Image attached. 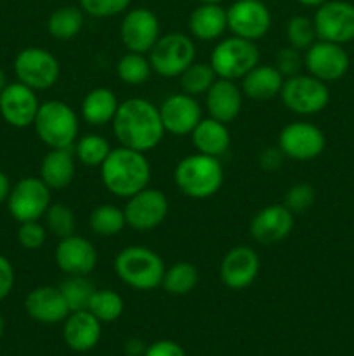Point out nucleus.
I'll return each mask as SVG.
<instances>
[{
	"label": "nucleus",
	"mask_w": 354,
	"mask_h": 356,
	"mask_svg": "<svg viewBox=\"0 0 354 356\" xmlns=\"http://www.w3.org/2000/svg\"><path fill=\"white\" fill-rule=\"evenodd\" d=\"M111 127L120 146L141 153L155 149L167 134L158 106L144 97L121 101Z\"/></svg>",
	"instance_id": "nucleus-1"
},
{
	"label": "nucleus",
	"mask_w": 354,
	"mask_h": 356,
	"mask_svg": "<svg viewBox=\"0 0 354 356\" xmlns=\"http://www.w3.org/2000/svg\"><path fill=\"white\" fill-rule=\"evenodd\" d=\"M103 186L113 197L130 198L132 195L149 186L151 181V165L146 153L118 146L110 152L103 165L99 167Z\"/></svg>",
	"instance_id": "nucleus-2"
},
{
	"label": "nucleus",
	"mask_w": 354,
	"mask_h": 356,
	"mask_svg": "<svg viewBox=\"0 0 354 356\" xmlns=\"http://www.w3.org/2000/svg\"><path fill=\"white\" fill-rule=\"evenodd\" d=\"M113 270L118 280L139 292L162 287L165 261L158 252L146 245H127L115 256Z\"/></svg>",
	"instance_id": "nucleus-3"
},
{
	"label": "nucleus",
	"mask_w": 354,
	"mask_h": 356,
	"mask_svg": "<svg viewBox=\"0 0 354 356\" xmlns=\"http://www.w3.org/2000/svg\"><path fill=\"white\" fill-rule=\"evenodd\" d=\"M177 190L194 200H207L219 193L224 183V169L215 156L193 153L184 156L174 169Z\"/></svg>",
	"instance_id": "nucleus-4"
},
{
	"label": "nucleus",
	"mask_w": 354,
	"mask_h": 356,
	"mask_svg": "<svg viewBox=\"0 0 354 356\" xmlns=\"http://www.w3.org/2000/svg\"><path fill=\"white\" fill-rule=\"evenodd\" d=\"M33 129L38 139L51 149L73 148L80 132L78 113L65 101L49 99L40 103Z\"/></svg>",
	"instance_id": "nucleus-5"
},
{
	"label": "nucleus",
	"mask_w": 354,
	"mask_h": 356,
	"mask_svg": "<svg viewBox=\"0 0 354 356\" xmlns=\"http://www.w3.org/2000/svg\"><path fill=\"white\" fill-rule=\"evenodd\" d=\"M210 66L219 79L242 80L252 68L260 63L257 42L245 40L231 35L214 45L210 54Z\"/></svg>",
	"instance_id": "nucleus-6"
},
{
	"label": "nucleus",
	"mask_w": 354,
	"mask_h": 356,
	"mask_svg": "<svg viewBox=\"0 0 354 356\" xmlns=\"http://www.w3.org/2000/svg\"><path fill=\"white\" fill-rule=\"evenodd\" d=\"M148 59L156 75L177 79L187 66L196 61V45L191 35L170 31L160 35L156 44L148 52Z\"/></svg>",
	"instance_id": "nucleus-7"
},
{
	"label": "nucleus",
	"mask_w": 354,
	"mask_h": 356,
	"mask_svg": "<svg viewBox=\"0 0 354 356\" xmlns=\"http://www.w3.org/2000/svg\"><path fill=\"white\" fill-rule=\"evenodd\" d=\"M288 111L302 117L321 113L330 103L328 83L309 73H298V75L285 79L281 92L278 96Z\"/></svg>",
	"instance_id": "nucleus-8"
},
{
	"label": "nucleus",
	"mask_w": 354,
	"mask_h": 356,
	"mask_svg": "<svg viewBox=\"0 0 354 356\" xmlns=\"http://www.w3.org/2000/svg\"><path fill=\"white\" fill-rule=\"evenodd\" d=\"M14 75L17 82L33 90H47L58 83L61 65L51 51L44 47L21 49L14 58Z\"/></svg>",
	"instance_id": "nucleus-9"
},
{
	"label": "nucleus",
	"mask_w": 354,
	"mask_h": 356,
	"mask_svg": "<svg viewBox=\"0 0 354 356\" xmlns=\"http://www.w3.org/2000/svg\"><path fill=\"white\" fill-rule=\"evenodd\" d=\"M6 204L17 222L40 221L52 204V190L40 177L26 176L12 184Z\"/></svg>",
	"instance_id": "nucleus-10"
},
{
	"label": "nucleus",
	"mask_w": 354,
	"mask_h": 356,
	"mask_svg": "<svg viewBox=\"0 0 354 356\" xmlns=\"http://www.w3.org/2000/svg\"><path fill=\"white\" fill-rule=\"evenodd\" d=\"M169 198L156 188H144L127 198L124 205L125 222L135 232H151L158 228L169 216Z\"/></svg>",
	"instance_id": "nucleus-11"
},
{
	"label": "nucleus",
	"mask_w": 354,
	"mask_h": 356,
	"mask_svg": "<svg viewBox=\"0 0 354 356\" xmlns=\"http://www.w3.org/2000/svg\"><path fill=\"white\" fill-rule=\"evenodd\" d=\"M325 132L311 122H292L285 125L278 136V148L285 159L297 162L318 159L325 152Z\"/></svg>",
	"instance_id": "nucleus-12"
},
{
	"label": "nucleus",
	"mask_w": 354,
	"mask_h": 356,
	"mask_svg": "<svg viewBox=\"0 0 354 356\" xmlns=\"http://www.w3.org/2000/svg\"><path fill=\"white\" fill-rule=\"evenodd\" d=\"M316 35L319 40L333 44H347L354 40V3L346 0H326L316 9Z\"/></svg>",
	"instance_id": "nucleus-13"
},
{
	"label": "nucleus",
	"mask_w": 354,
	"mask_h": 356,
	"mask_svg": "<svg viewBox=\"0 0 354 356\" xmlns=\"http://www.w3.org/2000/svg\"><path fill=\"white\" fill-rule=\"evenodd\" d=\"M226 14L228 30L235 37L250 42L266 37L273 21L264 0H236L229 9H226Z\"/></svg>",
	"instance_id": "nucleus-14"
},
{
	"label": "nucleus",
	"mask_w": 354,
	"mask_h": 356,
	"mask_svg": "<svg viewBox=\"0 0 354 356\" xmlns=\"http://www.w3.org/2000/svg\"><path fill=\"white\" fill-rule=\"evenodd\" d=\"M160 19L148 7H135L124 13L120 38L128 52L148 54L160 38Z\"/></svg>",
	"instance_id": "nucleus-15"
},
{
	"label": "nucleus",
	"mask_w": 354,
	"mask_h": 356,
	"mask_svg": "<svg viewBox=\"0 0 354 356\" xmlns=\"http://www.w3.org/2000/svg\"><path fill=\"white\" fill-rule=\"evenodd\" d=\"M351 59L344 45L326 40H316L304 51V68L309 75L323 82H337L347 73Z\"/></svg>",
	"instance_id": "nucleus-16"
},
{
	"label": "nucleus",
	"mask_w": 354,
	"mask_h": 356,
	"mask_svg": "<svg viewBox=\"0 0 354 356\" xmlns=\"http://www.w3.org/2000/svg\"><path fill=\"white\" fill-rule=\"evenodd\" d=\"M40 108L37 90L21 82H9L0 92V117L14 129L33 127Z\"/></svg>",
	"instance_id": "nucleus-17"
},
{
	"label": "nucleus",
	"mask_w": 354,
	"mask_h": 356,
	"mask_svg": "<svg viewBox=\"0 0 354 356\" xmlns=\"http://www.w3.org/2000/svg\"><path fill=\"white\" fill-rule=\"evenodd\" d=\"M259 271L260 257L257 250L246 245H236L222 257L219 277L229 291H245L257 280Z\"/></svg>",
	"instance_id": "nucleus-18"
},
{
	"label": "nucleus",
	"mask_w": 354,
	"mask_h": 356,
	"mask_svg": "<svg viewBox=\"0 0 354 356\" xmlns=\"http://www.w3.org/2000/svg\"><path fill=\"white\" fill-rule=\"evenodd\" d=\"M160 117L165 132L174 136H189L200 120L203 118V110L196 97L186 92L170 94L158 106Z\"/></svg>",
	"instance_id": "nucleus-19"
},
{
	"label": "nucleus",
	"mask_w": 354,
	"mask_h": 356,
	"mask_svg": "<svg viewBox=\"0 0 354 356\" xmlns=\"http://www.w3.org/2000/svg\"><path fill=\"white\" fill-rule=\"evenodd\" d=\"M54 259L61 273L89 277L97 266V250L89 238L73 233L59 240L54 250Z\"/></svg>",
	"instance_id": "nucleus-20"
},
{
	"label": "nucleus",
	"mask_w": 354,
	"mask_h": 356,
	"mask_svg": "<svg viewBox=\"0 0 354 356\" xmlns=\"http://www.w3.org/2000/svg\"><path fill=\"white\" fill-rule=\"evenodd\" d=\"M294 225V212L283 204H271L253 216L250 221V235L260 245H273L288 238Z\"/></svg>",
	"instance_id": "nucleus-21"
},
{
	"label": "nucleus",
	"mask_w": 354,
	"mask_h": 356,
	"mask_svg": "<svg viewBox=\"0 0 354 356\" xmlns=\"http://www.w3.org/2000/svg\"><path fill=\"white\" fill-rule=\"evenodd\" d=\"M24 312L31 320L44 325L65 322L66 316L69 315L65 296L61 294L59 287L52 285H40L28 292L24 299Z\"/></svg>",
	"instance_id": "nucleus-22"
},
{
	"label": "nucleus",
	"mask_w": 354,
	"mask_h": 356,
	"mask_svg": "<svg viewBox=\"0 0 354 356\" xmlns=\"http://www.w3.org/2000/svg\"><path fill=\"white\" fill-rule=\"evenodd\" d=\"M243 97L245 96L242 92V87L235 80L217 79L205 94V108L208 111V117L222 124H231L242 111Z\"/></svg>",
	"instance_id": "nucleus-23"
},
{
	"label": "nucleus",
	"mask_w": 354,
	"mask_h": 356,
	"mask_svg": "<svg viewBox=\"0 0 354 356\" xmlns=\"http://www.w3.org/2000/svg\"><path fill=\"white\" fill-rule=\"evenodd\" d=\"M101 325L103 323L89 309L71 312L62 322V339L69 350L76 353H87L99 343L103 332Z\"/></svg>",
	"instance_id": "nucleus-24"
},
{
	"label": "nucleus",
	"mask_w": 354,
	"mask_h": 356,
	"mask_svg": "<svg viewBox=\"0 0 354 356\" xmlns=\"http://www.w3.org/2000/svg\"><path fill=\"white\" fill-rule=\"evenodd\" d=\"M191 37L200 42H215L228 30V14L221 3H200L187 19Z\"/></svg>",
	"instance_id": "nucleus-25"
},
{
	"label": "nucleus",
	"mask_w": 354,
	"mask_h": 356,
	"mask_svg": "<svg viewBox=\"0 0 354 356\" xmlns=\"http://www.w3.org/2000/svg\"><path fill=\"white\" fill-rule=\"evenodd\" d=\"M76 174V159L73 148L49 149L40 162L38 177L51 190H65L73 183Z\"/></svg>",
	"instance_id": "nucleus-26"
},
{
	"label": "nucleus",
	"mask_w": 354,
	"mask_h": 356,
	"mask_svg": "<svg viewBox=\"0 0 354 356\" xmlns=\"http://www.w3.org/2000/svg\"><path fill=\"white\" fill-rule=\"evenodd\" d=\"M285 76L278 72L274 65H257L250 70L242 80L243 96L252 101H269L280 96L281 87H283Z\"/></svg>",
	"instance_id": "nucleus-27"
},
{
	"label": "nucleus",
	"mask_w": 354,
	"mask_h": 356,
	"mask_svg": "<svg viewBox=\"0 0 354 356\" xmlns=\"http://www.w3.org/2000/svg\"><path fill=\"white\" fill-rule=\"evenodd\" d=\"M191 141L194 149L203 155L221 159L226 155L231 146V134H229L228 124L215 120L212 117H203L200 124L191 132Z\"/></svg>",
	"instance_id": "nucleus-28"
},
{
	"label": "nucleus",
	"mask_w": 354,
	"mask_h": 356,
	"mask_svg": "<svg viewBox=\"0 0 354 356\" xmlns=\"http://www.w3.org/2000/svg\"><path fill=\"white\" fill-rule=\"evenodd\" d=\"M118 106H120V101L113 90L108 87H94L83 96L80 115L83 122L92 127H103L113 122Z\"/></svg>",
	"instance_id": "nucleus-29"
},
{
	"label": "nucleus",
	"mask_w": 354,
	"mask_h": 356,
	"mask_svg": "<svg viewBox=\"0 0 354 356\" xmlns=\"http://www.w3.org/2000/svg\"><path fill=\"white\" fill-rule=\"evenodd\" d=\"M85 23V13L76 6L58 7L47 19V31L59 42L73 40L82 31Z\"/></svg>",
	"instance_id": "nucleus-30"
},
{
	"label": "nucleus",
	"mask_w": 354,
	"mask_h": 356,
	"mask_svg": "<svg viewBox=\"0 0 354 356\" xmlns=\"http://www.w3.org/2000/svg\"><path fill=\"white\" fill-rule=\"evenodd\" d=\"M87 225L94 235L111 238V236L120 235L127 222H125L124 209L113 204H101L96 209H92L89 219H87Z\"/></svg>",
	"instance_id": "nucleus-31"
},
{
	"label": "nucleus",
	"mask_w": 354,
	"mask_h": 356,
	"mask_svg": "<svg viewBox=\"0 0 354 356\" xmlns=\"http://www.w3.org/2000/svg\"><path fill=\"white\" fill-rule=\"evenodd\" d=\"M200 280L196 266L187 261H177L165 270L162 280V289L170 296H186L194 291Z\"/></svg>",
	"instance_id": "nucleus-32"
},
{
	"label": "nucleus",
	"mask_w": 354,
	"mask_h": 356,
	"mask_svg": "<svg viewBox=\"0 0 354 356\" xmlns=\"http://www.w3.org/2000/svg\"><path fill=\"white\" fill-rule=\"evenodd\" d=\"M111 149L113 148L110 141L101 134H85L76 139L73 145L76 162L82 163L83 167H97V169L103 165Z\"/></svg>",
	"instance_id": "nucleus-33"
},
{
	"label": "nucleus",
	"mask_w": 354,
	"mask_h": 356,
	"mask_svg": "<svg viewBox=\"0 0 354 356\" xmlns=\"http://www.w3.org/2000/svg\"><path fill=\"white\" fill-rule=\"evenodd\" d=\"M115 72H117V76L121 82L127 83V86L137 87L148 82L153 73V68L146 54L127 52V54H124L117 61Z\"/></svg>",
	"instance_id": "nucleus-34"
},
{
	"label": "nucleus",
	"mask_w": 354,
	"mask_h": 356,
	"mask_svg": "<svg viewBox=\"0 0 354 356\" xmlns=\"http://www.w3.org/2000/svg\"><path fill=\"white\" fill-rule=\"evenodd\" d=\"M59 291L65 296L66 305L71 313L89 308L90 298L96 292V285L83 275H66L65 280L59 284Z\"/></svg>",
	"instance_id": "nucleus-35"
},
{
	"label": "nucleus",
	"mask_w": 354,
	"mask_h": 356,
	"mask_svg": "<svg viewBox=\"0 0 354 356\" xmlns=\"http://www.w3.org/2000/svg\"><path fill=\"white\" fill-rule=\"evenodd\" d=\"M219 76L215 75L214 68L210 66V63H196L187 66L183 73L179 75V83L183 92L189 94V96L198 97L205 96L208 92V89L212 87V83L217 80Z\"/></svg>",
	"instance_id": "nucleus-36"
},
{
	"label": "nucleus",
	"mask_w": 354,
	"mask_h": 356,
	"mask_svg": "<svg viewBox=\"0 0 354 356\" xmlns=\"http://www.w3.org/2000/svg\"><path fill=\"white\" fill-rule=\"evenodd\" d=\"M89 309L101 323L117 322L125 309L124 298L111 289H96L89 302Z\"/></svg>",
	"instance_id": "nucleus-37"
},
{
	"label": "nucleus",
	"mask_w": 354,
	"mask_h": 356,
	"mask_svg": "<svg viewBox=\"0 0 354 356\" xmlns=\"http://www.w3.org/2000/svg\"><path fill=\"white\" fill-rule=\"evenodd\" d=\"M44 225L49 233L58 236L59 240L73 235L76 232L75 212L62 202H52L44 214Z\"/></svg>",
	"instance_id": "nucleus-38"
},
{
	"label": "nucleus",
	"mask_w": 354,
	"mask_h": 356,
	"mask_svg": "<svg viewBox=\"0 0 354 356\" xmlns=\"http://www.w3.org/2000/svg\"><path fill=\"white\" fill-rule=\"evenodd\" d=\"M285 35H287L288 45L298 49V51H307L318 40L312 19L307 16H301V14L288 19Z\"/></svg>",
	"instance_id": "nucleus-39"
},
{
	"label": "nucleus",
	"mask_w": 354,
	"mask_h": 356,
	"mask_svg": "<svg viewBox=\"0 0 354 356\" xmlns=\"http://www.w3.org/2000/svg\"><path fill=\"white\" fill-rule=\"evenodd\" d=\"M316 202V188L309 183H297L288 188L281 204L294 214L309 211Z\"/></svg>",
	"instance_id": "nucleus-40"
},
{
	"label": "nucleus",
	"mask_w": 354,
	"mask_h": 356,
	"mask_svg": "<svg viewBox=\"0 0 354 356\" xmlns=\"http://www.w3.org/2000/svg\"><path fill=\"white\" fill-rule=\"evenodd\" d=\"M132 0H78L80 9L90 17H115L127 13Z\"/></svg>",
	"instance_id": "nucleus-41"
},
{
	"label": "nucleus",
	"mask_w": 354,
	"mask_h": 356,
	"mask_svg": "<svg viewBox=\"0 0 354 356\" xmlns=\"http://www.w3.org/2000/svg\"><path fill=\"white\" fill-rule=\"evenodd\" d=\"M47 228L40 221L19 222L17 228V242L24 250H38L47 242Z\"/></svg>",
	"instance_id": "nucleus-42"
},
{
	"label": "nucleus",
	"mask_w": 354,
	"mask_h": 356,
	"mask_svg": "<svg viewBox=\"0 0 354 356\" xmlns=\"http://www.w3.org/2000/svg\"><path fill=\"white\" fill-rule=\"evenodd\" d=\"M278 72L288 79V76H294L302 73V68H304V56H302V51L292 47V45H287V47L280 49L276 56V65Z\"/></svg>",
	"instance_id": "nucleus-43"
},
{
	"label": "nucleus",
	"mask_w": 354,
	"mask_h": 356,
	"mask_svg": "<svg viewBox=\"0 0 354 356\" xmlns=\"http://www.w3.org/2000/svg\"><path fill=\"white\" fill-rule=\"evenodd\" d=\"M14 282H16V273L12 263L0 254V301H3L12 292Z\"/></svg>",
	"instance_id": "nucleus-44"
},
{
	"label": "nucleus",
	"mask_w": 354,
	"mask_h": 356,
	"mask_svg": "<svg viewBox=\"0 0 354 356\" xmlns=\"http://www.w3.org/2000/svg\"><path fill=\"white\" fill-rule=\"evenodd\" d=\"M144 356H186V351H184L183 346L177 344L176 341L162 339L149 344V346L146 348Z\"/></svg>",
	"instance_id": "nucleus-45"
},
{
	"label": "nucleus",
	"mask_w": 354,
	"mask_h": 356,
	"mask_svg": "<svg viewBox=\"0 0 354 356\" xmlns=\"http://www.w3.org/2000/svg\"><path fill=\"white\" fill-rule=\"evenodd\" d=\"M285 155L281 153V149L278 146H267L260 152L259 155V165L264 170H276L280 169L281 163H283Z\"/></svg>",
	"instance_id": "nucleus-46"
},
{
	"label": "nucleus",
	"mask_w": 354,
	"mask_h": 356,
	"mask_svg": "<svg viewBox=\"0 0 354 356\" xmlns=\"http://www.w3.org/2000/svg\"><path fill=\"white\" fill-rule=\"evenodd\" d=\"M146 348L148 346L144 344V341L139 339V337H130L125 343V353H127V356H144Z\"/></svg>",
	"instance_id": "nucleus-47"
},
{
	"label": "nucleus",
	"mask_w": 354,
	"mask_h": 356,
	"mask_svg": "<svg viewBox=\"0 0 354 356\" xmlns=\"http://www.w3.org/2000/svg\"><path fill=\"white\" fill-rule=\"evenodd\" d=\"M10 188H12V184H10L9 176H7L3 170H0V204L7 202V197H9L10 193Z\"/></svg>",
	"instance_id": "nucleus-48"
},
{
	"label": "nucleus",
	"mask_w": 354,
	"mask_h": 356,
	"mask_svg": "<svg viewBox=\"0 0 354 356\" xmlns=\"http://www.w3.org/2000/svg\"><path fill=\"white\" fill-rule=\"evenodd\" d=\"M295 2H298L304 7H314V9H318V7L321 6V3H325L326 0H295Z\"/></svg>",
	"instance_id": "nucleus-49"
},
{
	"label": "nucleus",
	"mask_w": 354,
	"mask_h": 356,
	"mask_svg": "<svg viewBox=\"0 0 354 356\" xmlns=\"http://www.w3.org/2000/svg\"><path fill=\"white\" fill-rule=\"evenodd\" d=\"M7 83H9V82H7V73L3 72V68L0 66V92H2L3 87H6Z\"/></svg>",
	"instance_id": "nucleus-50"
},
{
	"label": "nucleus",
	"mask_w": 354,
	"mask_h": 356,
	"mask_svg": "<svg viewBox=\"0 0 354 356\" xmlns=\"http://www.w3.org/2000/svg\"><path fill=\"white\" fill-rule=\"evenodd\" d=\"M3 330H6V322H3V316L2 313H0V337L3 336Z\"/></svg>",
	"instance_id": "nucleus-51"
},
{
	"label": "nucleus",
	"mask_w": 354,
	"mask_h": 356,
	"mask_svg": "<svg viewBox=\"0 0 354 356\" xmlns=\"http://www.w3.org/2000/svg\"><path fill=\"white\" fill-rule=\"evenodd\" d=\"M224 0H200V3H221Z\"/></svg>",
	"instance_id": "nucleus-52"
}]
</instances>
